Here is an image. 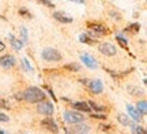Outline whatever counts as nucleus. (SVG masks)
Masks as SVG:
<instances>
[{
  "instance_id": "1",
  "label": "nucleus",
  "mask_w": 147,
  "mask_h": 134,
  "mask_svg": "<svg viewBox=\"0 0 147 134\" xmlns=\"http://www.w3.org/2000/svg\"><path fill=\"white\" fill-rule=\"evenodd\" d=\"M45 97H47V95L40 88H36V86L27 88L23 93V100H26L29 103H40L42 100H45Z\"/></svg>"
},
{
  "instance_id": "2",
  "label": "nucleus",
  "mask_w": 147,
  "mask_h": 134,
  "mask_svg": "<svg viewBox=\"0 0 147 134\" xmlns=\"http://www.w3.org/2000/svg\"><path fill=\"white\" fill-rule=\"evenodd\" d=\"M89 27H90V30L87 32V34H89L91 38H94V40L101 37V36H106V34L109 33V30H108L105 26L100 25V23H90Z\"/></svg>"
},
{
  "instance_id": "3",
  "label": "nucleus",
  "mask_w": 147,
  "mask_h": 134,
  "mask_svg": "<svg viewBox=\"0 0 147 134\" xmlns=\"http://www.w3.org/2000/svg\"><path fill=\"white\" fill-rule=\"evenodd\" d=\"M64 122H67L69 124H75V123H82L83 122V115L82 114L76 112V111H65L63 115Z\"/></svg>"
},
{
  "instance_id": "4",
  "label": "nucleus",
  "mask_w": 147,
  "mask_h": 134,
  "mask_svg": "<svg viewBox=\"0 0 147 134\" xmlns=\"http://www.w3.org/2000/svg\"><path fill=\"white\" fill-rule=\"evenodd\" d=\"M42 59L47 60V62H60L61 60V55L57 49H53V48H47L42 51Z\"/></svg>"
},
{
  "instance_id": "5",
  "label": "nucleus",
  "mask_w": 147,
  "mask_h": 134,
  "mask_svg": "<svg viewBox=\"0 0 147 134\" xmlns=\"http://www.w3.org/2000/svg\"><path fill=\"white\" fill-rule=\"evenodd\" d=\"M37 111L42 115H48V116H51L55 111V107H53L52 103L49 101H45V100H42V101L38 103V105H37Z\"/></svg>"
},
{
  "instance_id": "6",
  "label": "nucleus",
  "mask_w": 147,
  "mask_h": 134,
  "mask_svg": "<svg viewBox=\"0 0 147 134\" xmlns=\"http://www.w3.org/2000/svg\"><path fill=\"white\" fill-rule=\"evenodd\" d=\"M98 51H100L104 56H115V55L117 54L116 47L110 43H101L100 47H98Z\"/></svg>"
},
{
  "instance_id": "7",
  "label": "nucleus",
  "mask_w": 147,
  "mask_h": 134,
  "mask_svg": "<svg viewBox=\"0 0 147 134\" xmlns=\"http://www.w3.org/2000/svg\"><path fill=\"white\" fill-rule=\"evenodd\" d=\"M15 66V58L11 56V55H4V56H0V67L8 70L12 69Z\"/></svg>"
},
{
  "instance_id": "8",
  "label": "nucleus",
  "mask_w": 147,
  "mask_h": 134,
  "mask_svg": "<svg viewBox=\"0 0 147 134\" xmlns=\"http://www.w3.org/2000/svg\"><path fill=\"white\" fill-rule=\"evenodd\" d=\"M41 126H42V127H45V129H47L48 131H51V133H57V131H59L57 124L55 123V120H53L52 118L44 119V120L41 122Z\"/></svg>"
},
{
  "instance_id": "9",
  "label": "nucleus",
  "mask_w": 147,
  "mask_h": 134,
  "mask_svg": "<svg viewBox=\"0 0 147 134\" xmlns=\"http://www.w3.org/2000/svg\"><path fill=\"white\" fill-rule=\"evenodd\" d=\"M89 84V89L94 95H100V93H102L104 92V86H102V82H101L100 80H94V81H91V82H87Z\"/></svg>"
},
{
  "instance_id": "10",
  "label": "nucleus",
  "mask_w": 147,
  "mask_h": 134,
  "mask_svg": "<svg viewBox=\"0 0 147 134\" xmlns=\"http://www.w3.org/2000/svg\"><path fill=\"white\" fill-rule=\"evenodd\" d=\"M53 18L57 22H60V23H71V22H72V18H71V16H67L65 14L60 12V11H55V12H53Z\"/></svg>"
},
{
  "instance_id": "11",
  "label": "nucleus",
  "mask_w": 147,
  "mask_h": 134,
  "mask_svg": "<svg viewBox=\"0 0 147 134\" xmlns=\"http://www.w3.org/2000/svg\"><path fill=\"white\" fill-rule=\"evenodd\" d=\"M89 131H90V127L87 124H80V123H75L72 130H68V133H78V134H84V133H89Z\"/></svg>"
},
{
  "instance_id": "12",
  "label": "nucleus",
  "mask_w": 147,
  "mask_h": 134,
  "mask_svg": "<svg viewBox=\"0 0 147 134\" xmlns=\"http://www.w3.org/2000/svg\"><path fill=\"white\" fill-rule=\"evenodd\" d=\"M127 111H128L129 116H131L134 120H136V122L142 120V116H143V115L139 112V111H138L135 107H132V105H129V104H128V105H127Z\"/></svg>"
},
{
  "instance_id": "13",
  "label": "nucleus",
  "mask_w": 147,
  "mask_h": 134,
  "mask_svg": "<svg viewBox=\"0 0 147 134\" xmlns=\"http://www.w3.org/2000/svg\"><path fill=\"white\" fill-rule=\"evenodd\" d=\"M80 59H82V62H83L87 67H90V69H97V63H95V60L93 59L90 55L82 54L80 55Z\"/></svg>"
},
{
  "instance_id": "14",
  "label": "nucleus",
  "mask_w": 147,
  "mask_h": 134,
  "mask_svg": "<svg viewBox=\"0 0 147 134\" xmlns=\"http://www.w3.org/2000/svg\"><path fill=\"white\" fill-rule=\"evenodd\" d=\"M72 107L75 108V111H82V112H90V111H91L90 105L87 104V103H84V101H76V103H74Z\"/></svg>"
},
{
  "instance_id": "15",
  "label": "nucleus",
  "mask_w": 147,
  "mask_h": 134,
  "mask_svg": "<svg viewBox=\"0 0 147 134\" xmlns=\"http://www.w3.org/2000/svg\"><path fill=\"white\" fill-rule=\"evenodd\" d=\"M127 90L129 92V95H131V96H134V97L140 96V95H143V93H144L140 88H138V86H135V85H128V86H127Z\"/></svg>"
},
{
  "instance_id": "16",
  "label": "nucleus",
  "mask_w": 147,
  "mask_h": 134,
  "mask_svg": "<svg viewBox=\"0 0 147 134\" xmlns=\"http://www.w3.org/2000/svg\"><path fill=\"white\" fill-rule=\"evenodd\" d=\"M117 120H119L123 126H131V127L134 126L131 122V119L128 118L127 115H124V114H119V115H117Z\"/></svg>"
},
{
  "instance_id": "17",
  "label": "nucleus",
  "mask_w": 147,
  "mask_h": 134,
  "mask_svg": "<svg viewBox=\"0 0 147 134\" xmlns=\"http://www.w3.org/2000/svg\"><path fill=\"white\" fill-rule=\"evenodd\" d=\"M8 37H10V43H11V45H12V47H14V48L16 49V51H21L22 47H23V43H22L21 40H16V38L14 37L12 34H10Z\"/></svg>"
},
{
  "instance_id": "18",
  "label": "nucleus",
  "mask_w": 147,
  "mask_h": 134,
  "mask_svg": "<svg viewBox=\"0 0 147 134\" xmlns=\"http://www.w3.org/2000/svg\"><path fill=\"white\" fill-rule=\"evenodd\" d=\"M136 110L142 114L143 116H144V115L147 114V101H146V100H142V101L138 103V108H136Z\"/></svg>"
},
{
  "instance_id": "19",
  "label": "nucleus",
  "mask_w": 147,
  "mask_h": 134,
  "mask_svg": "<svg viewBox=\"0 0 147 134\" xmlns=\"http://www.w3.org/2000/svg\"><path fill=\"white\" fill-rule=\"evenodd\" d=\"M79 41L83 44H94L95 40L90 37L89 34H80V36H79Z\"/></svg>"
},
{
  "instance_id": "20",
  "label": "nucleus",
  "mask_w": 147,
  "mask_h": 134,
  "mask_svg": "<svg viewBox=\"0 0 147 134\" xmlns=\"http://www.w3.org/2000/svg\"><path fill=\"white\" fill-rule=\"evenodd\" d=\"M129 30H131L132 33H138L139 30H140V23H138V22H135V23H129L128 27H127V32H129Z\"/></svg>"
},
{
  "instance_id": "21",
  "label": "nucleus",
  "mask_w": 147,
  "mask_h": 134,
  "mask_svg": "<svg viewBox=\"0 0 147 134\" xmlns=\"http://www.w3.org/2000/svg\"><path fill=\"white\" fill-rule=\"evenodd\" d=\"M116 38H117V41H119V44H120L121 47L128 51V44H127V40H125V38L123 37V36H120V34H117V36H116Z\"/></svg>"
},
{
  "instance_id": "22",
  "label": "nucleus",
  "mask_w": 147,
  "mask_h": 134,
  "mask_svg": "<svg viewBox=\"0 0 147 134\" xmlns=\"http://www.w3.org/2000/svg\"><path fill=\"white\" fill-rule=\"evenodd\" d=\"M64 69L71 70V71H79L80 70V65L79 63H69V65H65Z\"/></svg>"
},
{
  "instance_id": "23",
  "label": "nucleus",
  "mask_w": 147,
  "mask_h": 134,
  "mask_svg": "<svg viewBox=\"0 0 147 134\" xmlns=\"http://www.w3.org/2000/svg\"><path fill=\"white\" fill-rule=\"evenodd\" d=\"M87 104L90 105V108H93V110H94V111H97V112H98V111H105V110H106L104 105H97L94 101H89Z\"/></svg>"
},
{
  "instance_id": "24",
  "label": "nucleus",
  "mask_w": 147,
  "mask_h": 134,
  "mask_svg": "<svg viewBox=\"0 0 147 134\" xmlns=\"http://www.w3.org/2000/svg\"><path fill=\"white\" fill-rule=\"evenodd\" d=\"M132 133H135V134H146V130L143 129L142 126H132Z\"/></svg>"
},
{
  "instance_id": "25",
  "label": "nucleus",
  "mask_w": 147,
  "mask_h": 134,
  "mask_svg": "<svg viewBox=\"0 0 147 134\" xmlns=\"http://www.w3.org/2000/svg\"><path fill=\"white\" fill-rule=\"evenodd\" d=\"M21 34H22V43H26L27 41V32L25 27H22L21 29Z\"/></svg>"
},
{
  "instance_id": "26",
  "label": "nucleus",
  "mask_w": 147,
  "mask_h": 134,
  "mask_svg": "<svg viewBox=\"0 0 147 134\" xmlns=\"http://www.w3.org/2000/svg\"><path fill=\"white\" fill-rule=\"evenodd\" d=\"M0 108H5V110H10V104L7 100H1L0 99Z\"/></svg>"
},
{
  "instance_id": "27",
  "label": "nucleus",
  "mask_w": 147,
  "mask_h": 134,
  "mask_svg": "<svg viewBox=\"0 0 147 134\" xmlns=\"http://www.w3.org/2000/svg\"><path fill=\"white\" fill-rule=\"evenodd\" d=\"M19 14H21V15H23V16H27V18H30V12H29V11L26 10V8H21V10H19Z\"/></svg>"
},
{
  "instance_id": "28",
  "label": "nucleus",
  "mask_w": 147,
  "mask_h": 134,
  "mask_svg": "<svg viewBox=\"0 0 147 134\" xmlns=\"http://www.w3.org/2000/svg\"><path fill=\"white\" fill-rule=\"evenodd\" d=\"M91 118L100 119V120H105V119H106V115H100V114H94V115H91Z\"/></svg>"
},
{
  "instance_id": "29",
  "label": "nucleus",
  "mask_w": 147,
  "mask_h": 134,
  "mask_svg": "<svg viewBox=\"0 0 147 134\" xmlns=\"http://www.w3.org/2000/svg\"><path fill=\"white\" fill-rule=\"evenodd\" d=\"M38 1H41L42 4L49 5V7H52V8H55V4H52V0H38Z\"/></svg>"
},
{
  "instance_id": "30",
  "label": "nucleus",
  "mask_w": 147,
  "mask_h": 134,
  "mask_svg": "<svg viewBox=\"0 0 147 134\" xmlns=\"http://www.w3.org/2000/svg\"><path fill=\"white\" fill-rule=\"evenodd\" d=\"M100 129L102 130V131H109V130L112 129V126H110V124H101Z\"/></svg>"
},
{
  "instance_id": "31",
  "label": "nucleus",
  "mask_w": 147,
  "mask_h": 134,
  "mask_svg": "<svg viewBox=\"0 0 147 134\" xmlns=\"http://www.w3.org/2000/svg\"><path fill=\"white\" fill-rule=\"evenodd\" d=\"M8 120H10V118H8L7 115L0 112V122H8Z\"/></svg>"
},
{
  "instance_id": "32",
  "label": "nucleus",
  "mask_w": 147,
  "mask_h": 134,
  "mask_svg": "<svg viewBox=\"0 0 147 134\" xmlns=\"http://www.w3.org/2000/svg\"><path fill=\"white\" fill-rule=\"evenodd\" d=\"M110 15L113 16V18H116V21H121V16L119 15V14H116V12H110Z\"/></svg>"
},
{
  "instance_id": "33",
  "label": "nucleus",
  "mask_w": 147,
  "mask_h": 134,
  "mask_svg": "<svg viewBox=\"0 0 147 134\" xmlns=\"http://www.w3.org/2000/svg\"><path fill=\"white\" fill-rule=\"evenodd\" d=\"M5 49V45H4V43L3 41H0V52H3Z\"/></svg>"
},
{
  "instance_id": "34",
  "label": "nucleus",
  "mask_w": 147,
  "mask_h": 134,
  "mask_svg": "<svg viewBox=\"0 0 147 134\" xmlns=\"http://www.w3.org/2000/svg\"><path fill=\"white\" fill-rule=\"evenodd\" d=\"M47 89H48V92H49V95H51V97H52L53 100H55V101H56V97H55V95H53V92L51 90V89H49V88H47Z\"/></svg>"
},
{
  "instance_id": "35",
  "label": "nucleus",
  "mask_w": 147,
  "mask_h": 134,
  "mask_svg": "<svg viewBox=\"0 0 147 134\" xmlns=\"http://www.w3.org/2000/svg\"><path fill=\"white\" fill-rule=\"evenodd\" d=\"M69 1H76V3H80V4L83 3V0H69Z\"/></svg>"
}]
</instances>
